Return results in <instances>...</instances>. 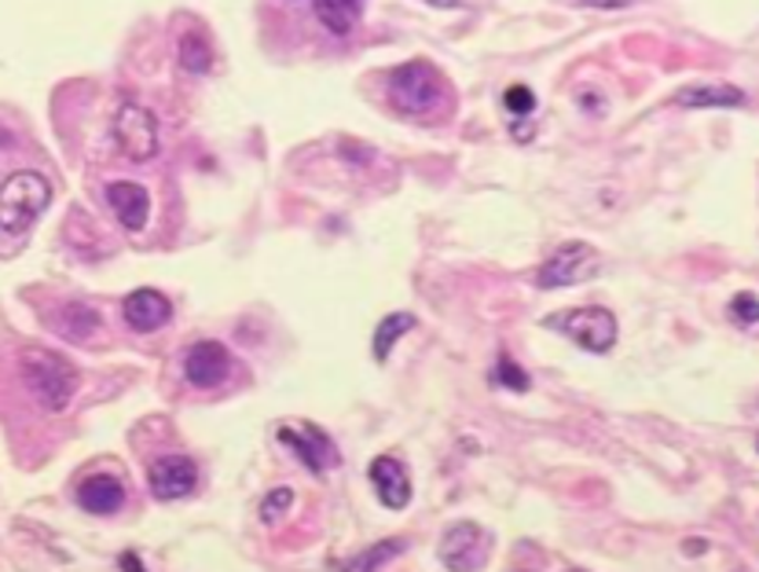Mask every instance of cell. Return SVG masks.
I'll list each match as a JSON object with an SVG mask.
<instances>
[{
	"mask_svg": "<svg viewBox=\"0 0 759 572\" xmlns=\"http://www.w3.org/2000/svg\"><path fill=\"white\" fill-rule=\"evenodd\" d=\"M444 77L433 63L411 60L389 74V103L408 118H430L444 103Z\"/></svg>",
	"mask_w": 759,
	"mask_h": 572,
	"instance_id": "6da1fadb",
	"label": "cell"
},
{
	"mask_svg": "<svg viewBox=\"0 0 759 572\" xmlns=\"http://www.w3.org/2000/svg\"><path fill=\"white\" fill-rule=\"evenodd\" d=\"M52 202V184L41 173L19 169L4 180L0 188V227L8 235H27L33 224L41 221Z\"/></svg>",
	"mask_w": 759,
	"mask_h": 572,
	"instance_id": "7a4b0ae2",
	"label": "cell"
},
{
	"mask_svg": "<svg viewBox=\"0 0 759 572\" xmlns=\"http://www.w3.org/2000/svg\"><path fill=\"white\" fill-rule=\"evenodd\" d=\"M22 379H27V389L44 411H63L77 389V371L71 368V360L49 349L22 352Z\"/></svg>",
	"mask_w": 759,
	"mask_h": 572,
	"instance_id": "3957f363",
	"label": "cell"
},
{
	"mask_svg": "<svg viewBox=\"0 0 759 572\" xmlns=\"http://www.w3.org/2000/svg\"><path fill=\"white\" fill-rule=\"evenodd\" d=\"M547 327L561 330L588 352H609L616 346V316L602 305L588 308H569V313L547 316Z\"/></svg>",
	"mask_w": 759,
	"mask_h": 572,
	"instance_id": "277c9868",
	"label": "cell"
},
{
	"mask_svg": "<svg viewBox=\"0 0 759 572\" xmlns=\"http://www.w3.org/2000/svg\"><path fill=\"white\" fill-rule=\"evenodd\" d=\"M114 140H118L125 158H133V162H151L158 155L155 114L147 107H136V103H125V107L114 114Z\"/></svg>",
	"mask_w": 759,
	"mask_h": 572,
	"instance_id": "5b68a950",
	"label": "cell"
},
{
	"mask_svg": "<svg viewBox=\"0 0 759 572\" xmlns=\"http://www.w3.org/2000/svg\"><path fill=\"white\" fill-rule=\"evenodd\" d=\"M591 276H598L594 250L588 243H566L547 257V265H539L536 283L544 286V290H555V286H577Z\"/></svg>",
	"mask_w": 759,
	"mask_h": 572,
	"instance_id": "8992f818",
	"label": "cell"
},
{
	"mask_svg": "<svg viewBox=\"0 0 759 572\" xmlns=\"http://www.w3.org/2000/svg\"><path fill=\"white\" fill-rule=\"evenodd\" d=\"M283 448H291L297 459L305 463L308 474H327L338 466V448L327 441V433H319L308 422H297V426H283L280 430Z\"/></svg>",
	"mask_w": 759,
	"mask_h": 572,
	"instance_id": "52a82bcc",
	"label": "cell"
},
{
	"mask_svg": "<svg viewBox=\"0 0 759 572\" xmlns=\"http://www.w3.org/2000/svg\"><path fill=\"white\" fill-rule=\"evenodd\" d=\"M232 371V357L221 341H199V346L188 349V360H183V379L194 389H213L228 379Z\"/></svg>",
	"mask_w": 759,
	"mask_h": 572,
	"instance_id": "ba28073f",
	"label": "cell"
},
{
	"mask_svg": "<svg viewBox=\"0 0 759 572\" xmlns=\"http://www.w3.org/2000/svg\"><path fill=\"white\" fill-rule=\"evenodd\" d=\"M194 485H199V470H194V463L188 455H166V459H158L151 466V496L172 502V499H183L191 496Z\"/></svg>",
	"mask_w": 759,
	"mask_h": 572,
	"instance_id": "9c48e42d",
	"label": "cell"
},
{
	"mask_svg": "<svg viewBox=\"0 0 759 572\" xmlns=\"http://www.w3.org/2000/svg\"><path fill=\"white\" fill-rule=\"evenodd\" d=\"M122 316H125V324H129L133 330L147 335V330H158V327L169 324V319H172V305H169L166 294L140 286V290H133L129 297H125Z\"/></svg>",
	"mask_w": 759,
	"mask_h": 572,
	"instance_id": "30bf717a",
	"label": "cell"
},
{
	"mask_svg": "<svg viewBox=\"0 0 759 572\" xmlns=\"http://www.w3.org/2000/svg\"><path fill=\"white\" fill-rule=\"evenodd\" d=\"M367 477H371L378 499H382L389 510H404L408 507L411 477H408L404 466H400V459H393V455H378V459L371 463V470H367Z\"/></svg>",
	"mask_w": 759,
	"mask_h": 572,
	"instance_id": "8fae6325",
	"label": "cell"
},
{
	"mask_svg": "<svg viewBox=\"0 0 759 572\" xmlns=\"http://www.w3.org/2000/svg\"><path fill=\"white\" fill-rule=\"evenodd\" d=\"M485 558V536L477 525H452L441 543V562L447 569H477Z\"/></svg>",
	"mask_w": 759,
	"mask_h": 572,
	"instance_id": "7c38bea8",
	"label": "cell"
},
{
	"mask_svg": "<svg viewBox=\"0 0 759 572\" xmlns=\"http://www.w3.org/2000/svg\"><path fill=\"white\" fill-rule=\"evenodd\" d=\"M107 205L114 216L129 227V232H144L147 216H151V194L140 184H129V180H118V184H107Z\"/></svg>",
	"mask_w": 759,
	"mask_h": 572,
	"instance_id": "4fadbf2b",
	"label": "cell"
},
{
	"mask_svg": "<svg viewBox=\"0 0 759 572\" xmlns=\"http://www.w3.org/2000/svg\"><path fill=\"white\" fill-rule=\"evenodd\" d=\"M122 502H125V485L110 474L88 477V480H82V488H77V507L88 510V513H99V518L122 510Z\"/></svg>",
	"mask_w": 759,
	"mask_h": 572,
	"instance_id": "5bb4252c",
	"label": "cell"
},
{
	"mask_svg": "<svg viewBox=\"0 0 759 572\" xmlns=\"http://www.w3.org/2000/svg\"><path fill=\"white\" fill-rule=\"evenodd\" d=\"M678 107H741L745 93L734 85H689L675 96Z\"/></svg>",
	"mask_w": 759,
	"mask_h": 572,
	"instance_id": "9a60e30c",
	"label": "cell"
},
{
	"mask_svg": "<svg viewBox=\"0 0 759 572\" xmlns=\"http://www.w3.org/2000/svg\"><path fill=\"white\" fill-rule=\"evenodd\" d=\"M316 15H319V22H324L330 33L345 38V33H349L356 22H360L363 0H316Z\"/></svg>",
	"mask_w": 759,
	"mask_h": 572,
	"instance_id": "2e32d148",
	"label": "cell"
},
{
	"mask_svg": "<svg viewBox=\"0 0 759 572\" xmlns=\"http://www.w3.org/2000/svg\"><path fill=\"white\" fill-rule=\"evenodd\" d=\"M408 330H415V316H411V313H393V316H386L382 324H378V330H375V346H371L375 360L386 363L389 352H393V346L408 335Z\"/></svg>",
	"mask_w": 759,
	"mask_h": 572,
	"instance_id": "e0dca14e",
	"label": "cell"
},
{
	"mask_svg": "<svg viewBox=\"0 0 759 572\" xmlns=\"http://www.w3.org/2000/svg\"><path fill=\"white\" fill-rule=\"evenodd\" d=\"M180 66L188 74H205L210 71V44L202 33H183L180 41Z\"/></svg>",
	"mask_w": 759,
	"mask_h": 572,
	"instance_id": "ac0fdd59",
	"label": "cell"
},
{
	"mask_svg": "<svg viewBox=\"0 0 759 572\" xmlns=\"http://www.w3.org/2000/svg\"><path fill=\"white\" fill-rule=\"evenodd\" d=\"M404 540H386V543H378V547H371V551L367 554H360L356 558V562L349 565V569H356V572H367V569H378V565H386V562H393V558L404 551Z\"/></svg>",
	"mask_w": 759,
	"mask_h": 572,
	"instance_id": "d6986e66",
	"label": "cell"
},
{
	"mask_svg": "<svg viewBox=\"0 0 759 572\" xmlns=\"http://www.w3.org/2000/svg\"><path fill=\"white\" fill-rule=\"evenodd\" d=\"M492 382L503 385V389H514V393H528V385H533V379H528L510 357H499L496 371H492Z\"/></svg>",
	"mask_w": 759,
	"mask_h": 572,
	"instance_id": "ffe728a7",
	"label": "cell"
},
{
	"mask_svg": "<svg viewBox=\"0 0 759 572\" xmlns=\"http://www.w3.org/2000/svg\"><path fill=\"white\" fill-rule=\"evenodd\" d=\"M503 107L510 110V118H528L536 110V93L528 85H510L503 93Z\"/></svg>",
	"mask_w": 759,
	"mask_h": 572,
	"instance_id": "44dd1931",
	"label": "cell"
},
{
	"mask_svg": "<svg viewBox=\"0 0 759 572\" xmlns=\"http://www.w3.org/2000/svg\"><path fill=\"white\" fill-rule=\"evenodd\" d=\"M294 499H297V496H294L291 488H275V491H268V496H264V502H261V521H264V525H275L286 510L294 507Z\"/></svg>",
	"mask_w": 759,
	"mask_h": 572,
	"instance_id": "7402d4cb",
	"label": "cell"
},
{
	"mask_svg": "<svg viewBox=\"0 0 759 572\" xmlns=\"http://www.w3.org/2000/svg\"><path fill=\"white\" fill-rule=\"evenodd\" d=\"M730 319L738 327H745V330L759 324V305H756V294L752 290H745V294L734 297V301H730Z\"/></svg>",
	"mask_w": 759,
	"mask_h": 572,
	"instance_id": "603a6c76",
	"label": "cell"
},
{
	"mask_svg": "<svg viewBox=\"0 0 759 572\" xmlns=\"http://www.w3.org/2000/svg\"><path fill=\"white\" fill-rule=\"evenodd\" d=\"M566 4H577V8H602V11H616V8H631V4H639V0H566Z\"/></svg>",
	"mask_w": 759,
	"mask_h": 572,
	"instance_id": "cb8c5ba5",
	"label": "cell"
},
{
	"mask_svg": "<svg viewBox=\"0 0 759 572\" xmlns=\"http://www.w3.org/2000/svg\"><path fill=\"white\" fill-rule=\"evenodd\" d=\"M430 4H433V8H463L466 0H430Z\"/></svg>",
	"mask_w": 759,
	"mask_h": 572,
	"instance_id": "d4e9b609",
	"label": "cell"
},
{
	"mask_svg": "<svg viewBox=\"0 0 759 572\" xmlns=\"http://www.w3.org/2000/svg\"><path fill=\"white\" fill-rule=\"evenodd\" d=\"M122 565H125V569H140V562H136V554H122Z\"/></svg>",
	"mask_w": 759,
	"mask_h": 572,
	"instance_id": "484cf974",
	"label": "cell"
}]
</instances>
